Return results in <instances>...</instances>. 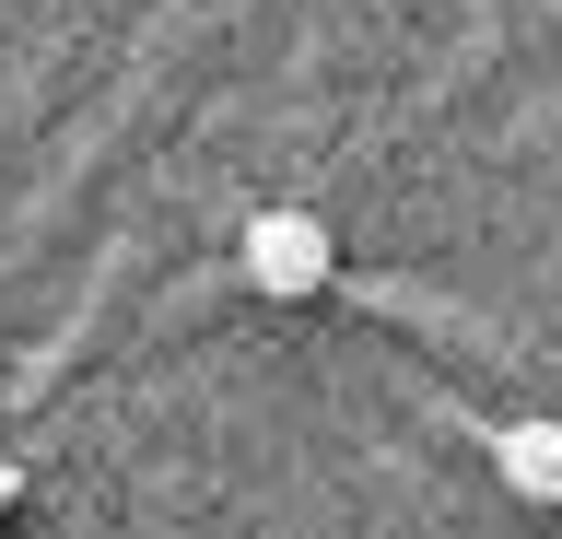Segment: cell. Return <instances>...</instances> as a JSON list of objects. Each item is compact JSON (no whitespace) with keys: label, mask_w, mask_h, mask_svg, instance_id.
<instances>
[{"label":"cell","mask_w":562,"mask_h":539,"mask_svg":"<svg viewBox=\"0 0 562 539\" xmlns=\"http://www.w3.org/2000/svg\"><path fill=\"white\" fill-rule=\"evenodd\" d=\"M235 258H246V282L281 293V305H293V293H316L328 270H340V247H328V223H316V212H258Z\"/></svg>","instance_id":"obj_1"},{"label":"cell","mask_w":562,"mask_h":539,"mask_svg":"<svg viewBox=\"0 0 562 539\" xmlns=\"http://www.w3.org/2000/svg\"><path fill=\"white\" fill-rule=\"evenodd\" d=\"M492 469H504V493L562 504V423H504L492 434Z\"/></svg>","instance_id":"obj_2"},{"label":"cell","mask_w":562,"mask_h":539,"mask_svg":"<svg viewBox=\"0 0 562 539\" xmlns=\"http://www.w3.org/2000/svg\"><path fill=\"white\" fill-rule=\"evenodd\" d=\"M0 504H12V469H0Z\"/></svg>","instance_id":"obj_3"}]
</instances>
